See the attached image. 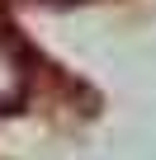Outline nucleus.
Masks as SVG:
<instances>
[{
    "mask_svg": "<svg viewBox=\"0 0 156 160\" xmlns=\"http://www.w3.org/2000/svg\"><path fill=\"white\" fill-rule=\"evenodd\" d=\"M24 94H29V61H24V52L5 33H0V113L19 108Z\"/></svg>",
    "mask_w": 156,
    "mask_h": 160,
    "instance_id": "nucleus-1",
    "label": "nucleus"
}]
</instances>
